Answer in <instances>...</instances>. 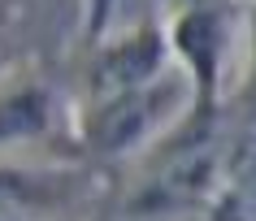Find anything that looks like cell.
<instances>
[{"label": "cell", "mask_w": 256, "mask_h": 221, "mask_svg": "<svg viewBox=\"0 0 256 221\" xmlns=\"http://www.w3.org/2000/svg\"><path fill=\"white\" fill-rule=\"evenodd\" d=\"M178 91H187V83L182 78H165L156 87H135V91L113 96L104 104V113H100V122H96V130H100L96 139L104 148H126V143L144 139L156 122H165L174 113Z\"/></svg>", "instance_id": "6da1fadb"}, {"label": "cell", "mask_w": 256, "mask_h": 221, "mask_svg": "<svg viewBox=\"0 0 256 221\" xmlns=\"http://www.w3.org/2000/svg\"><path fill=\"white\" fill-rule=\"evenodd\" d=\"M161 61H165L161 35L135 30V35L118 39L104 52V61L96 65V87H100V96H104V100L122 96V91H135V87H144L152 74L161 69Z\"/></svg>", "instance_id": "7a4b0ae2"}, {"label": "cell", "mask_w": 256, "mask_h": 221, "mask_svg": "<svg viewBox=\"0 0 256 221\" xmlns=\"http://www.w3.org/2000/svg\"><path fill=\"white\" fill-rule=\"evenodd\" d=\"M252 4H256V0H252Z\"/></svg>", "instance_id": "3957f363"}]
</instances>
